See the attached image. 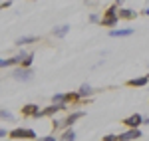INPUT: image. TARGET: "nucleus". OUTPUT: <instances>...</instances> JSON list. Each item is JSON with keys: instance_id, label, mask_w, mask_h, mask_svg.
<instances>
[{"instance_id": "nucleus-1", "label": "nucleus", "mask_w": 149, "mask_h": 141, "mask_svg": "<svg viewBox=\"0 0 149 141\" xmlns=\"http://www.w3.org/2000/svg\"><path fill=\"white\" fill-rule=\"evenodd\" d=\"M117 20H119V12L115 8H109L105 12V16H103V26H113Z\"/></svg>"}, {"instance_id": "nucleus-2", "label": "nucleus", "mask_w": 149, "mask_h": 141, "mask_svg": "<svg viewBox=\"0 0 149 141\" xmlns=\"http://www.w3.org/2000/svg\"><path fill=\"white\" fill-rule=\"evenodd\" d=\"M10 137L12 139H20V137H30V139H34L36 133L32 129H22V127H18V129H14L10 133Z\"/></svg>"}, {"instance_id": "nucleus-3", "label": "nucleus", "mask_w": 149, "mask_h": 141, "mask_svg": "<svg viewBox=\"0 0 149 141\" xmlns=\"http://www.w3.org/2000/svg\"><path fill=\"white\" fill-rule=\"evenodd\" d=\"M141 121H143V117L139 115V113H135V115H131V117H127L123 123H125L127 127H131V129H137L139 125H141Z\"/></svg>"}, {"instance_id": "nucleus-4", "label": "nucleus", "mask_w": 149, "mask_h": 141, "mask_svg": "<svg viewBox=\"0 0 149 141\" xmlns=\"http://www.w3.org/2000/svg\"><path fill=\"white\" fill-rule=\"evenodd\" d=\"M139 137H141V131L139 129H129L119 135V141H131V139H139Z\"/></svg>"}, {"instance_id": "nucleus-5", "label": "nucleus", "mask_w": 149, "mask_h": 141, "mask_svg": "<svg viewBox=\"0 0 149 141\" xmlns=\"http://www.w3.org/2000/svg\"><path fill=\"white\" fill-rule=\"evenodd\" d=\"M24 113H26V115H34V117H40V115H42V111L36 106H32V103H30V106H24Z\"/></svg>"}, {"instance_id": "nucleus-6", "label": "nucleus", "mask_w": 149, "mask_h": 141, "mask_svg": "<svg viewBox=\"0 0 149 141\" xmlns=\"http://www.w3.org/2000/svg\"><path fill=\"white\" fill-rule=\"evenodd\" d=\"M131 34H133L131 28H125V30H111V36H113V38H117V36H119V38H121V36H131Z\"/></svg>"}, {"instance_id": "nucleus-7", "label": "nucleus", "mask_w": 149, "mask_h": 141, "mask_svg": "<svg viewBox=\"0 0 149 141\" xmlns=\"http://www.w3.org/2000/svg\"><path fill=\"white\" fill-rule=\"evenodd\" d=\"M149 82V76H143V78H137V80H131L129 85H145Z\"/></svg>"}, {"instance_id": "nucleus-8", "label": "nucleus", "mask_w": 149, "mask_h": 141, "mask_svg": "<svg viewBox=\"0 0 149 141\" xmlns=\"http://www.w3.org/2000/svg\"><path fill=\"white\" fill-rule=\"evenodd\" d=\"M80 117H84V111H78V113H74V115H70V117L66 119V125H72L74 121H78Z\"/></svg>"}, {"instance_id": "nucleus-9", "label": "nucleus", "mask_w": 149, "mask_h": 141, "mask_svg": "<svg viewBox=\"0 0 149 141\" xmlns=\"http://www.w3.org/2000/svg\"><path fill=\"white\" fill-rule=\"evenodd\" d=\"M68 30H70V26H60L58 30H54V36H60V38H62V36L68 34Z\"/></svg>"}, {"instance_id": "nucleus-10", "label": "nucleus", "mask_w": 149, "mask_h": 141, "mask_svg": "<svg viewBox=\"0 0 149 141\" xmlns=\"http://www.w3.org/2000/svg\"><path fill=\"white\" fill-rule=\"evenodd\" d=\"M119 16H121V18H135V12L133 10H121Z\"/></svg>"}, {"instance_id": "nucleus-11", "label": "nucleus", "mask_w": 149, "mask_h": 141, "mask_svg": "<svg viewBox=\"0 0 149 141\" xmlns=\"http://www.w3.org/2000/svg\"><path fill=\"white\" fill-rule=\"evenodd\" d=\"M14 76H16L18 80H30V74H28V72H16Z\"/></svg>"}, {"instance_id": "nucleus-12", "label": "nucleus", "mask_w": 149, "mask_h": 141, "mask_svg": "<svg viewBox=\"0 0 149 141\" xmlns=\"http://www.w3.org/2000/svg\"><path fill=\"white\" fill-rule=\"evenodd\" d=\"M76 139V133H74V131H66V133H64V141H74Z\"/></svg>"}, {"instance_id": "nucleus-13", "label": "nucleus", "mask_w": 149, "mask_h": 141, "mask_svg": "<svg viewBox=\"0 0 149 141\" xmlns=\"http://www.w3.org/2000/svg\"><path fill=\"white\" fill-rule=\"evenodd\" d=\"M90 94H92V88H90V85H81L80 95H90Z\"/></svg>"}, {"instance_id": "nucleus-14", "label": "nucleus", "mask_w": 149, "mask_h": 141, "mask_svg": "<svg viewBox=\"0 0 149 141\" xmlns=\"http://www.w3.org/2000/svg\"><path fill=\"white\" fill-rule=\"evenodd\" d=\"M14 62H18V60H2V62H0V66H2V68H6V66H12Z\"/></svg>"}, {"instance_id": "nucleus-15", "label": "nucleus", "mask_w": 149, "mask_h": 141, "mask_svg": "<svg viewBox=\"0 0 149 141\" xmlns=\"http://www.w3.org/2000/svg\"><path fill=\"white\" fill-rule=\"evenodd\" d=\"M36 38H32V36H30V38H20V40H18V44H28V42H34Z\"/></svg>"}, {"instance_id": "nucleus-16", "label": "nucleus", "mask_w": 149, "mask_h": 141, "mask_svg": "<svg viewBox=\"0 0 149 141\" xmlns=\"http://www.w3.org/2000/svg\"><path fill=\"white\" fill-rule=\"evenodd\" d=\"M103 141H119V137H115V135H105Z\"/></svg>"}, {"instance_id": "nucleus-17", "label": "nucleus", "mask_w": 149, "mask_h": 141, "mask_svg": "<svg viewBox=\"0 0 149 141\" xmlns=\"http://www.w3.org/2000/svg\"><path fill=\"white\" fill-rule=\"evenodd\" d=\"M22 64L24 66H30L32 64V56H26V60H22Z\"/></svg>"}, {"instance_id": "nucleus-18", "label": "nucleus", "mask_w": 149, "mask_h": 141, "mask_svg": "<svg viewBox=\"0 0 149 141\" xmlns=\"http://www.w3.org/2000/svg\"><path fill=\"white\" fill-rule=\"evenodd\" d=\"M2 119H12V115L8 113V111H2Z\"/></svg>"}, {"instance_id": "nucleus-19", "label": "nucleus", "mask_w": 149, "mask_h": 141, "mask_svg": "<svg viewBox=\"0 0 149 141\" xmlns=\"http://www.w3.org/2000/svg\"><path fill=\"white\" fill-rule=\"evenodd\" d=\"M38 141H56V139H54V137H50V135H48V137H44V139H38Z\"/></svg>"}, {"instance_id": "nucleus-20", "label": "nucleus", "mask_w": 149, "mask_h": 141, "mask_svg": "<svg viewBox=\"0 0 149 141\" xmlns=\"http://www.w3.org/2000/svg\"><path fill=\"white\" fill-rule=\"evenodd\" d=\"M145 14H147V16H149V8H147V10H145Z\"/></svg>"}, {"instance_id": "nucleus-21", "label": "nucleus", "mask_w": 149, "mask_h": 141, "mask_svg": "<svg viewBox=\"0 0 149 141\" xmlns=\"http://www.w3.org/2000/svg\"><path fill=\"white\" fill-rule=\"evenodd\" d=\"M147 121H149V117H147Z\"/></svg>"}]
</instances>
